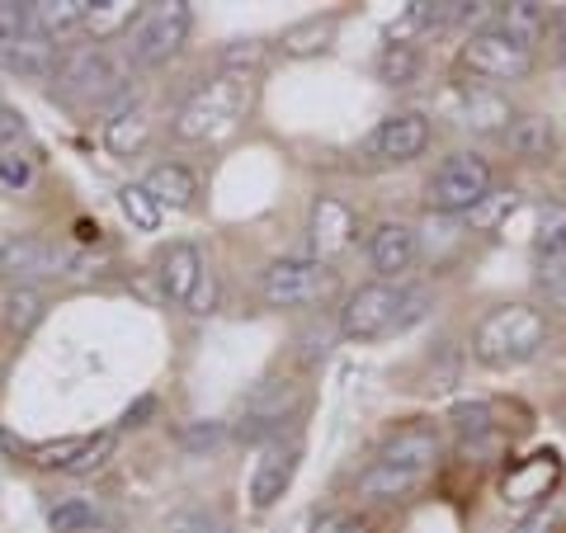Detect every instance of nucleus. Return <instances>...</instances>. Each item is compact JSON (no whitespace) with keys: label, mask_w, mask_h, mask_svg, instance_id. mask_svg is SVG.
Masks as SVG:
<instances>
[{"label":"nucleus","mask_w":566,"mask_h":533,"mask_svg":"<svg viewBox=\"0 0 566 533\" xmlns=\"http://www.w3.org/2000/svg\"><path fill=\"white\" fill-rule=\"evenodd\" d=\"M424 307H430V293L424 289H406V283H364V289L349 293V302H345L340 335H349V341L401 335L420 322Z\"/></svg>","instance_id":"f257e3e1"},{"label":"nucleus","mask_w":566,"mask_h":533,"mask_svg":"<svg viewBox=\"0 0 566 533\" xmlns=\"http://www.w3.org/2000/svg\"><path fill=\"white\" fill-rule=\"evenodd\" d=\"M543 341H547V316L528 307V302H510V307H495L482 316V326L472 335V354L486 368H515L534 359Z\"/></svg>","instance_id":"f03ea898"},{"label":"nucleus","mask_w":566,"mask_h":533,"mask_svg":"<svg viewBox=\"0 0 566 533\" xmlns=\"http://www.w3.org/2000/svg\"><path fill=\"white\" fill-rule=\"evenodd\" d=\"M245 104H251V76H232V71H222V76L203 81L199 91L180 104V114H175V137L180 142L227 137L237 128V118L245 114Z\"/></svg>","instance_id":"7ed1b4c3"},{"label":"nucleus","mask_w":566,"mask_h":533,"mask_svg":"<svg viewBox=\"0 0 566 533\" xmlns=\"http://www.w3.org/2000/svg\"><path fill=\"white\" fill-rule=\"evenodd\" d=\"M463 71H472L476 81H520L534 66V39H524L515 29H476L463 43Z\"/></svg>","instance_id":"20e7f679"},{"label":"nucleus","mask_w":566,"mask_h":533,"mask_svg":"<svg viewBox=\"0 0 566 533\" xmlns=\"http://www.w3.org/2000/svg\"><path fill=\"white\" fill-rule=\"evenodd\" d=\"M189 33V6L185 0H166V6H147L142 10L137 29L128 33V48H123V58H128L133 71H151L170 62L175 52H180Z\"/></svg>","instance_id":"39448f33"},{"label":"nucleus","mask_w":566,"mask_h":533,"mask_svg":"<svg viewBox=\"0 0 566 533\" xmlns=\"http://www.w3.org/2000/svg\"><path fill=\"white\" fill-rule=\"evenodd\" d=\"M303 387L297 383H260L251 397H245L241 406V420H237V439L245 443H274L283 439V430L289 425H297V416H303Z\"/></svg>","instance_id":"423d86ee"},{"label":"nucleus","mask_w":566,"mask_h":533,"mask_svg":"<svg viewBox=\"0 0 566 533\" xmlns=\"http://www.w3.org/2000/svg\"><path fill=\"white\" fill-rule=\"evenodd\" d=\"M335 293V270L326 260H274L260 274V297L270 307H316Z\"/></svg>","instance_id":"0eeeda50"},{"label":"nucleus","mask_w":566,"mask_h":533,"mask_svg":"<svg viewBox=\"0 0 566 533\" xmlns=\"http://www.w3.org/2000/svg\"><path fill=\"white\" fill-rule=\"evenodd\" d=\"M491 194V166L486 156L476 151H453L444 166L434 170L430 180V212H444V218H458V212H472Z\"/></svg>","instance_id":"6e6552de"},{"label":"nucleus","mask_w":566,"mask_h":533,"mask_svg":"<svg viewBox=\"0 0 566 533\" xmlns=\"http://www.w3.org/2000/svg\"><path fill=\"white\" fill-rule=\"evenodd\" d=\"M52 91L57 95H85V100H109L123 91H128V81H123V66L104 52L99 43L91 48H71L62 52V66H57V76H52Z\"/></svg>","instance_id":"1a4fd4ad"},{"label":"nucleus","mask_w":566,"mask_h":533,"mask_svg":"<svg viewBox=\"0 0 566 533\" xmlns=\"http://www.w3.org/2000/svg\"><path fill=\"white\" fill-rule=\"evenodd\" d=\"M430 147V118L424 114H392L382 118L374 137L364 142V151L382 166H401V161H416V156Z\"/></svg>","instance_id":"9d476101"},{"label":"nucleus","mask_w":566,"mask_h":533,"mask_svg":"<svg viewBox=\"0 0 566 533\" xmlns=\"http://www.w3.org/2000/svg\"><path fill=\"white\" fill-rule=\"evenodd\" d=\"M297 463H303V439H274V443H264L260 463L251 472V505L255 510H270L274 501H283V491L293 487Z\"/></svg>","instance_id":"9b49d317"},{"label":"nucleus","mask_w":566,"mask_h":533,"mask_svg":"<svg viewBox=\"0 0 566 533\" xmlns=\"http://www.w3.org/2000/svg\"><path fill=\"white\" fill-rule=\"evenodd\" d=\"M62 270V251L43 237H24V241H10L0 251V274H6L14 289H33L39 279L57 274Z\"/></svg>","instance_id":"f8f14e48"},{"label":"nucleus","mask_w":566,"mask_h":533,"mask_svg":"<svg viewBox=\"0 0 566 533\" xmlns=\"http://www.w3.org/2000/svg\"><path fill=\"white\" fill-rule=\"evenodd\" d=\"M562 482V458L553 449H543L534 458H524V463L510 468L505 477V501H520V505H534V501H547V491Z\"/></svg>","instance_id":"ddd939ff"},{"label":"nucleus","mask_w":566,"mask_h":533,"mask_svg":"<svg viewBox=\"0 0 566 533\" xmlns=\"http://www.w3.org/2000/svg\"><path fill=\"white\" fill-rule=\"evenodd\" d=\"M307 237H312V251H316V260L340 255L345 245L354 241V212H349V203H340V199H331V194H322V199L312 203Z\"/></svg>","instance_id":"4468645a"},{"label":"nucleus","mask_w":566,"mask_h":533,"mask_svg":"<svg viewBox=\"0 0 566 533\" xmlns=\"http://www.w3.org/2000/svg\"><path fill=\"white\" fill-rule=\"evenodd\" d=\"M368 260L382 274V283L401 279L416 264V232L406 222H382L374 237H368Z\"/></svg>","instance_id":"2eb2a0df"},{"label":"nucleus","mask_w":566,"mask_h":533,"mask_svg":"<svg viewBox=\"0 0 566 533\" xmlns=\"http://www.w3.org/2000/svg\"><path fill=\"white\" fill-rule=\"evenodd\" d=\"M378 463H392V468H406V472L430 477V468L439 463V435H434V430H424V425H411V430H401L392 443H387Z\"/></svg>","instance_id":"dca6fc26"},{"label":"nucleus","mask_w":566,"mask_h":533,"mask_svg":"<svg viewBox=\"0 0 566 533\" xmlns=\"http://www.w3.org/2000/svg\"><path fill=\"white\" fill-rule=\"evenodd\" d=\"M0 58H6V66L10 71H20V76H57V66H62V52H57V39H48V33H24L20 43H10L6 52H0Z\"/></svg>","instance_id":"f3484780"},{"label":"nucleus","mask_w":566,"mask_h":533,"mask_svg":"<svg viewBox=\"0 0 566 533\" xmlns=\"http://www.w3.org/2000/svg\"><path fill=\"white\" fill-rule=\"evenodd\" d=\"M48 524H52V533H118L114 520L91 501V495H62V501H52Z\"/></svg>","instance_id":"a211bd4d"},{"label":"nucleus","mask_w":566,"mask_h":533,"mask_svg":"<svg viewBox=\"0 0 566 533\" xmlns=\"http://www.w3.org/2000/svg\"><path fill=\"white\" fill-rule=\"evenodd\" d=\"M199 279H203V260H199V251H193L189 241L170 245L166 260H161V289H166V297H170V302H189L193 289H199Z\"/></svg>","instance_id":"6ab92c4d"},{"label":"nucleus","mask_w":566,"mask_h":533,"mask_svg":"<svg viewBox=\"0 0 566 533\" xmlns=\"http://www.w3.org/2000/svg\"><path fill=\"white\" fill-rule=\"evenodd\" d=\"M420 487H424L420 472H406V468H392V463H374L359 477V495H364V501H378V505L406 501V495L420 491Z\"/></svg>","instance_id":"aec40b11"},{"label":"nucleus","mask_w":566,"mask_h":533,"mask_svg":"<svg viewBox=\"0 0 566 533\" xmlns=\"http://www.w3.org/2000/svg\"><path fill=\"white\" fill-rule=\"evenodd\" d=\"M142 10L147 6H133V0H91V10H85V33H95V43H104V39H114V33H123V29H137V20H142Z\"/></svg>","instance_id":"412c9836"},{"label":"nucleus","mask_w":566,"mask_h":533,"mask_svg":"<svg viewBox=\"0 0 566 533\" xmlns=\"http://www.w3.org/2000/svg\"><path fill=\"white\" fill-rule=\"evenodd\" d=\"M331 39H335V20L331 14H312V20H297L283 29L279 48L289 52V58H316V52H326Z\"/></svg>","instance_id":"4be33fe9"},{"label":"nucleus","mask_w":566,"mask_h":533,"mask_svg":"<svg viewBox=\"0 0 566 533\" xmlns=\"http://www.w3.org/2000/svg\"><path fill=\"white\" fill-rule=\"evenodd\" d=\"M510 123H515V109L491 95V91H472L468 104H463V128L472 133H510Z\"/></svg>","instance_id":"5701e85b"},{"label":"nucleus","mask_w":566,"mask_h":533,"mask_svg":"<svg viewBox=\"0 0 566 533\" xmlns=\"http://www.w3.org/2000/svg\"><path fill=\"white\" fill-rule=\"evenodd\" d=\"M147 137H151V123H147V114L137 109H123V114H114V123H104V147H109L114 156H133V151H142L147 147Z\"/></svg>","instance_id":"b1692460"},{"label":"nucleus","mask_w":566,"mask_h":533,"mask_svg":"<svg viewBox=\"0 0 566 533\" xmlns=\"http://www.w3.org/2000/svg\"><path fill=\"white\" fill-rule=\"evenodd\" d=\"M553 123L547 118H515L510 123V133H505V147L524 156V161H543L547 151H553Z\"/></svg>","instance_id":"393cba45"},{"label":"nucleus","mask_w":566,"mask_h":533,"mask_svg":"<svg viewBox=\"0 0 566 533\" xmlns=\"http://www.w3.org/2000/svg\"><path fill=\"white\" fill-rule=\"evenodd\" d=\"M147 189H151V199L156 203H170V208H189L193 203V194H199V185H193V175L185 166H156L147 175Z\"/></svg>","instance_id":"a878e982"},{"label":"nucleus","mask_w":566,"mask_h":533,"mask_svg":"<svg viewBox=\"0 0 566 533\" xmlns=\"http://www.w3.org/2000/svg\"><path fill=\"white\" fill-rule=\"evenodd\" d=\"M85 10H91V0H43V6H33V29L57 39V33L85 24Z\"/></svg>","instance_id":"bb28decb"},{"label":"nucleus","mask_w":566,"mask_h":533,"mask_svg":"<svg viewBox=\"0 0 566 533\" xmlns=\"http://www.w3.org/2000/svg\"><path fill=\"white\" fill-rule=\"evenodd\" d=\"M118 208H123V218H128L137 232H156V227H161V203L151 199L147 185H123L118 189Z\"/></svg>","instance_id":"cd10ccee"},{"label":"nucleus","mask_w":566,"mask_h":533,"mask_svg":"<svg viewBox=\"0 0 566 533\" xmlns=\"http://www.w3.org/2000/svg\"><path fill=\"white\" fill-rule=\"evenodd\" d=\"M476 10L486 6H468V0H439V6H411V20L424 29H449V24H468Z\"/></svg>","instance_id":"c85d7f7f"},{"label":"nucleus","mask_w":566,"mask_h":533,"mask_svg":"<svg viewBox=\"0 0 566 533\" xmlns=\"http://www.w3.org/2000/svg\"><path fill=\"white\" fill-rule=\"evenodd\" d=\"M566 251V203H543L538 208V232H534V255Z\"/></svg>","instance_id":"c756f323"},{"label":"nucleus","mask_w":566,"mask_h":533,"mask_svg":"<svg viewBox=\"0 0 566 533\" xmlns=\"http://www.w3.org/2000/svg\"><path fill=\"white\" fill-rule=\"evenodd\" d=\"M39 316H43V293H39V289H10V302H6V322H10V331L39 326Z\"/></svg>","instance_id":"7c9ffc66"},{"label":"nucleus","mask_w":566,"mask_h":533,"mask_svg":"<svg viewBox=\"0 0 566 533\" xmlns=\"http://www.w3.org/2000/svg\"><path fill=\"white\" fill-rule=\"evenodd\" d=\"M33 175H39V161H33L29 151H14V147H6L0 151V189H29L33 185Z\"/></svg>","instance_id":"2f4dec72"},{"label":"nucleus","mask_w":566,"mask_h":533,"mask_svg":"<svg viewBox=\"0 0 566 533\" xmlns=\"http://www.w3.org/2000/svg\"><path fill=\"white\" fill-rule=\"evenodd\" d=\"M24 33H33V6H20V0H0V52L10 43H20Z\"/></svg>","instance_id":"473e14b6"},{"label":"nucleus","mask_w":566,"mask_h":533,"mask_svg":"<svg viewBox=\"0 0 566 533\" xmlns=\"http://www.w3.org/2000/svg\"><path fill=\"white\" fill-rule=\"evenodd\" d=\"M515 208H520L515 189H491L486 199L468 212V218H472V227H501V218H505V212H515Z\"/></svg>","instance_id":"72a5a7b5"},{"label":"nucleus","mask_w":566,"mask_h":533,"mask_svg":"<svg viewBox=\"0 0 566 533\" xmlns=\"http://www.w3.org/2000/svg\"><path fill=\"white\" fill-rule=\"evenodd\" d=\"M85 443H91V439H57V443H33V449H29V458H33V463H39V468H71V463H76V458H81V449H85Z\"/></svg>","instance_id":"f704fd0d"},{"label":"nucleus","mask_w":566,"mask_h":533,"mask_svg":"<svg viewBox=\"0 0 566 533\" xmlns=\"http://www.w3.org/2000/svg\"><path fill=\"white\" fill-rule=\"evenodd\" d=\"M378 71H382V81H387V85H406V81L416 76V48H406V43L382 48Z\"/></svg>","instance_id":"c9c22d12"},{"label":"nucleus","mask_w":566,"mask_h":533,"mask_svg":"<svg viewBox=\"0 0 566 533\" xmlns=\"http://www.w3.org/2000/svg\"><path fill=\"white\" fill-rule=\"evenodd\" d=\"M543 20H547V10L543 6H501V29H515V33H524V39H534V33L543 29Z\"/></svg>","instance_id":"e433bc0d"},{"label":"nucleus","mask_w":566,"mask_h":533,"mask_svg":"<svg viewBox=\"0 0 566 533\" xmlns=\"http://www.w3.org/2000/svg\"><path fill=\"white\" fill-rule=\"evenodd\" d=\"M114 453V435H99V439H91V443H85V449H81V458H76V463H71L66 472L71 477H81V472H95V468H104V458H109Z\"/></svg>","instance_id":"4c0bfd02"},{"label":"nucleus","mask_w":566,"mask_h":533,"mask_svg":"<svg viewBox=\"0 0 566 533\" xmlns=\"http://www.w3.org/2000/svg\"><path fill=\"white\" fill-rule=\"evenodd\" d=\"M453 425H458L463 435H486V430H491V406H486V401L458 406V411H453Z\"/></svg>","instance_id":"58836bf2"},{"label":"nucleus","mask_w":566,"mask_h":533,"mask_svg":"<svg viewBox=\"0 0 566 533\" xmlns=\"http://www.w3.org/2000/svg\"><path fill=\"white\" fill-rule=\"evenodd\" d=\"M260 58H264V48H260V43H237V48H227V52H222V66L232 71V76H245L251 66H260Z\"/></svg>","instance_id":"ea45409f"},{"label":"nucleus","mask_w":566,"mask_h":533,"mask_svg":"<svg viewBox=\"0 0 566 533\" xmlns=\"http://www.w3.org/2000/svg\"><path fill=\"white\" fill-rule=\"evenodd\" d=\"M222 439H227V430H222L218 420H193L189 430H185V443H189V449H218Z\"/></svg>","instance_id":"a19ab883"},{"label":"nucleus","mask_w":566,"mask_h":533,"mask_svg":"<svg viewBox=\"0 0 566 533\" xmlns=\"http://www.w3.org/2000/svg\"><path fill=\"white\" fill-rule=\"evenodd\" d=\"M534 274H538V289H547V283H557V279H566V251L534 255Z\"/></svg>","instance_id":"79ce46f5"},{"label":"nucleus","mask_w":566,"mask_h":533,"mask_svg":"<svg viewBox=\"0 0 566 533\" xmlns=\"http://www.w3.org/2000/svg\"><path fill=\"white\" fill-rule=\"evenodd\" d=\"M307 533H359V524H354V514H345V510H326V514H316Z\"/></svg>","instance_id":"37998d69"},{"label":"nucleus","mask_w":566,"mask_h":533,"mask_svg":"<svg viewBox=\"0 0 566 533\" xmlns=\"http://www.w3.org/2000/svg\"><path fill=\"white\" fill-rule=\"evenodd\" d=\"M212 302H218V289H212V274L203 270L199 289H193V297L185 302V307H189V312H199V316H208V312H212Z\"/></svg>","instance_id":"c03bdc74"},{"label":"nucleus","mask_w":566,"mask_h":533,"mask_svg":"<svg viewBox=\"0 0 566 533\" xmlns=\"http://www.w3.org/2000/svg\"><path fill=\"white\" fill-rule=\"evenodd\" d=\"M553 524H557V505H538L524 524H515V533H547Z\"/></svg>","instance_id":"a18cd8bd"},{"label":"nucleus","mask_w":566,"mask_h":533,"mask_svg":"<svg viewBox=\"0 0 566 533\" xmlns=\"http://www.w3.org/2000/svg\"><path fill=\"white\" fill-rule=\"evenodd\" d=\"M543 293H547V302H553V307H557V312H566V279H557V283H547V289H543Z\"/></svg>","instance_id":"49530a36"},{"label":"nucleus","mask_w":566,"mask_h":533,"mask_svg":"<svg viewBox=\"0 0 566 533\" xmlns=\"http://www.w3.org/2000/svg\"><path fill=\"white\" fill-rule=\"evenodd\" d=\"M142 416H151V401H142V406H137V411H128V416H123V425H137Z\"/></svg>","instance_id":"de8ad7c7"},{"label":"nucleus","mask_w":566,"mask_h":533,"mask_svg":"<svg viewBox=\"0 0 566 533\" xmlns=\"http://www.w3.org/2000/svg\"><path fill=\"white\" fill-rule=\"evenodd\" d=\"M557 43H562V62H566V10H562V29H557Z\"/></svg>","instance_id":"09e8293b"},{"label":"nucleus","mask_w":566,"mask_h":533,"mask_svg":"<svg viewBox=\"0 0 566 533\" xmlns=\"http://www.w3.org/2000/svg\"><path fill=\"white\" fill-rule=\"evenodd\" d=\"M199 533H232V529H222V524H212V529H199Z\"/></svg>","instance_id":"8fccbe9b"}]
</instances>
